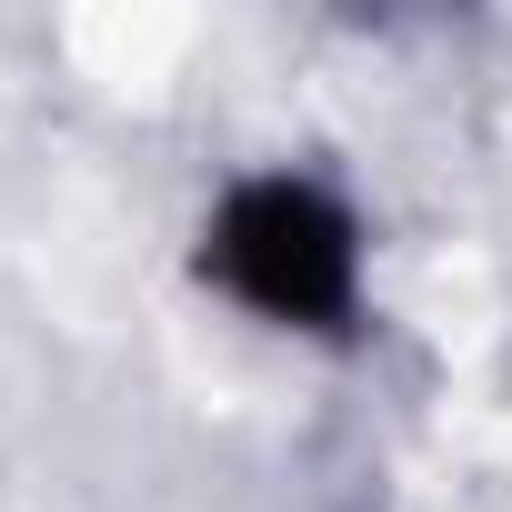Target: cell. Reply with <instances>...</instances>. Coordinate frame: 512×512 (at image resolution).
<instances>
[{"instance_id":"obj_1","label":"cell","mask_w":512,"mask_h":512,"mask_svg":"<svg viewBox=\"0 0 512 512\" xmlns=\"http://www.w3.org/2000/svg\"><path fill=\"white\" fill-rule=\"evenodd\" d=\"M201 272L282 332H352L362 312V221L302 181V171H251L221 191L201 231Z\"/></svg>"}]
</instances>
